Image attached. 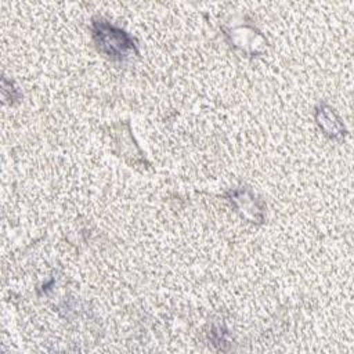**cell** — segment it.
I'll list each match as a JSON object with an SVG mask.
<instances>
[{
    "label": "cell",
    "instance_id": "1",
    "mask_svg": "<svg viewBox=\"0 0 354 354\" xmlns=\"http://www.w3.org/2000/svg\"><path fill=\"white\" fill-rule=\"evenodd\" d=\"M93 35L100 51L111 58L123 59L136 51L134 40L124 30L106 21H95L93 24Z\"/></svg>",
    "mask_w": 354,
    "mask_h": 354
}]
</instances>
